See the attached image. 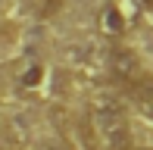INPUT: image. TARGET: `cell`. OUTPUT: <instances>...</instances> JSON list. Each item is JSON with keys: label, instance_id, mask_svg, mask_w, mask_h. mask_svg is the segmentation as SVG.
<instances>
[{"label": "cell", "instance_id": "obj_1", "mask_svg": "<svg viewBox=\"0 0 153 150\" xmlns=\"http://www.w3.org/2000/svg\"><path fill=\"white\" fill-rule=\"evenodd\" d=\"M88 131L97 150H134V134L125 116V103L109 94L94 97L88 110Z\"/></svg>", "mask_w": 153, "mask_h": 150}, {"label": "cell", "instance_id": "obj_2", "mask_svg": "<svg viewBox=\"0 0 153 150\" xmlns=\"http://www.w3.org/2000/svg\"><path fill=\"white\" fill-rule=\"evenodd\" d=\"M106 69L113 75L116 81H125V85H131V81H137L144 75V63L141 56H137V50H131V47H113V50L106 53Z\"/></svg>", "mask_w": 153, "mask_h": 150}, {"label": "cell", "instance_id": "obj_3", "mask_svg": "<svg viewBox=\"0 0 153 150\" xmlns=\"http://www.w3.org/2000/svg\"><path fill=\"white\" fill-rule=\"evenodd\" d=\"M128 94H131V103H134L144 116L153 119V75L144 72L137 81H131V85H128Z\"/></svg>", "mask_w": 153, "mask_h": 150}, {"label": "cell", "instance_id": "obj_4", "mask_svg": "<svg viewBox=\"0 0 153 150\" xmlns=\"http://www.w3.org/2000/svg\"><path fill=\"white\" fill-rule=\"evenodd\" d=\"M25 10L34 19H53L62 10V0H25Z\"/></svg>", "mask_w": 153, "mask_h": 150}, {"label": "cell", "instance_id": "obj_5", "mask_svg": "<svg viewBox=\"0 0 153 150\" xmlns=\"http://www.w3.org/2000/svg\"><path fill=\"white\" fill-rule=\"evenodd\" d=\"M100 22L106 25V31H109V35H122V31H125V16L116 10V6H109V10L103 13V16H100Z\"/></svg>", "mask_w": 153, "mask_h": 150}, {"label": "cell", "instance_id": "obj_6", "mask_svg": "<svg viewBox=\"0 0 153 150\" xmlns=\"http://www.w3.org/2000/svg\"><path fill=\"white\" fill-rule=\"evenodd\" d=\"M41 81H44V66H38V63H34L31 69H25V72H22V85L34 88V85H41Z\"/></svg>", "mask_w": 153, "mask_h": 150}, {"label": "cell", "instance_id": "obj_7", "mask_svg": "<svg viewBox=\"0 0 153 150\" xmlns=\"http://www.w3.org/2000/svg\"><path fill=\"white\" fill-rule=\"evenodd\" d=\"M44 150H69V147H62V144H47Z\"/></svg>", "mask_w": 153, "mask_h": 150}, {"label": "cell", "instance_id": "obj_8", "mask_svg": "<svg viewBox=\"0 0 153 150\" xmlns=\"http://www.w3.org/2000/svg\"><path fill=\"white\" fill-rule=\"evenodd\" d=\"M144 6H150V10H153V0H144Z\"/></svg>", "mask_w": 153, "mask_h": 150}]
</instances>
